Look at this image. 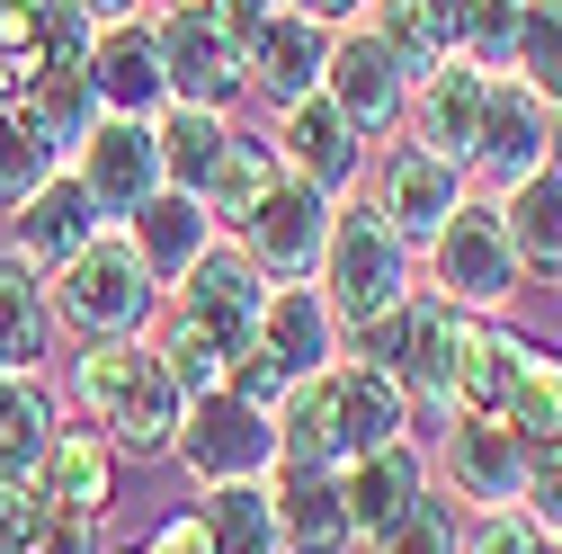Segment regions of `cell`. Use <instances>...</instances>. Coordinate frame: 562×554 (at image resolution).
Masks as SVG:
<instances>
[{"mask_svg": "<svg viewBox=\"0 0 562 554\" xmlns=\"http://www.w3.org/2000/svg\"><path fill=\"white\" fill-rule=\"evenodd\" d=\"M72 402L125 465L134 456H170V439L188 421V394L153 358V340H81L72 350Z\"/></svg>", "mask_w": 562, "mask_h": 554, "instance_id": "1", "label": "cell"}, {"mask_svg": "<svg viewBox=\"0 0 562 554\" xmlns=\"http://www.w3.org/2000/svg\"><path fill=\"white\" fill-rule=\"evenodd\" d=\"M45 296H54V331H72V340H144V322L161 313V277L125 242V224H99L45 277Z\"/></svg>", "mask_w": 562, "mask_h": 554, "instance_id": "2", "label": "cell"}, {"mask_svg": "<svg viewBox=\"0 0 562 554\" xmlns=\"http://www.w3.org/2000/svg\"><path fill=\"white\" fill-rule=\"evenodd\" d=\"M429 296L456 304V313H491V322H501V313L527 296L518 242H509L501 197H491V188H464V206L429 233Z\"/></svg>", "mask_w": 562, "mask_h": 554, "instance_id": "3", "label": "cell"}, {"mask_svg": "<svg viewBox=\"0 0 562 554\" xmlns=\"http://www.w3.org/2000/svg\"><path fill=\"white\" fill-rule=\"evenodd\" d=\"M313 287L330 296L339 331H358L375 313H393L419 277H411V242L375 215V197H339V215H330V251H322V277Z\"/></svg>", "mask_w": 562, "mask_h": 554, "instance_id": "4", "label": "cell"}, {"mask_svg": "<svg viewBox=\"0 0 562 554\" xmlns=\"http://www.w3.org/2000/svg\"><path fill=\"white\" fill-rule=\"evenodd\" d=\"M170 456H179V474L196 483V492H215V483H259V474H277V421L250 411L233 385L188 394V421H179Z\"/></svg>", "mask_w": 562, "mask_h": 554, "instance_id": "5", "label": "cell"}, {"mask_svg": "<svg viewBox=\"0 0 562 554\" xmlns=\"http://www.w3.org/2000/svg\"><path fill=\"white\" fill-rule=\"evenodd\" d=\"M330 215H339V197H322V188H313V179H295V170H277V188H268L250 215L233 224V242L259 259L268 287H295V277H322Z\"/></svg>", "mask_w": 562, "mask_h": 554, "instance_id": "6", "label": "cell"}, {"mask_svg": "<svg viewBox=\"0 0 562 554\" xmlns=\"http://www.w3.org/2000/svg\"><path fill=\"white\" fill-rule=\"evenodd\" d=\"M144 19H153V36H161V81H170V99L233 117V99H241V36L215 19V0H179V10H144Z\"/></svg>", "mask_w": 562, "mask_h": 554, "instance_id": "7", "label": "cell"}, {"mask_svg": "<svg viewBox=\"0 0 562 554\" xmlns=\"http://www.w3.org/2000/svg\"><path fill=\"white\" fill-rule=\"evenodd\" d=\"M322 90H330V108L367 134V144H384V134H402V117H411V73L393 63V45L367 27V19H348L339 36H330V63H322Z\"/></svg>", "mask_w": 562, "mask_h": 554, "instance_id": "8", "label": "cell"}, {"mask_svg": "<svg viewBox=\"0 0 562 554\" xmlns=\"http://www.w3.org/2000/svg\"><path fill=\"white\" fill-rule=\"evenodd\" d=\"M63 170L90 188V206H99L108 224H125L134 206L161 188V134H153V117H99L81 144H72Z\"/></svg>", "mask_w": 562, "mask_h": 554, "instance_id": "9", "label": "cell"}, {"mask_svg": "<svg viewBox=\"0 0 562 554\" xmlns=\"http://www.w3.org/2000/svg\"><path fill=\"white\" fill-rule=\"evenodd\" d=\"M268 144H277V162H286L295 179H313L322 197H348V188L367 179V153H375L367 134L330 108V90L286 99V108H277V125H268Z\"/></svg>", "mask_w": 562, "mask_h": 554, "instance_id": "10", "label": "cell"}, {"mask_svg": "<svg viewBox=\"0 0 562 554\" xmlns=\"http://www.w3.org/2000/svg\"><path fill=\"white\" fill-rule=\"evenodd\" d=\"M464 170L456 162H438L429 144H411V134H384V162H375V215L411 242V251H429V233L464 206Z\"/></svg>", "mask_w": 562, "mask_h": 554, "instance_id": "11", "label": "cell"}, {"mask_svg": "<svg viewBox=\"0 0 562 554\" xmlns=\"http://www.w3.org/2000/svg\"><path fill=\"white\" fill-rule=\"evenodd\" d=\"M447 456V492L464 510H518V483H527V439L501 421V411H456L438 430Z\"/></svg>", "mask_w": 562, "mask_h": 554, "instance_id": "12", "label": "cell"}, {"mask_svg": "<svg viewBox=\"0 0 562 554\" xmlns=\"http://www.w3.org/2000/svg\"><path fill=\"white\" fill-rule=\"evenodd\" d=\"M482 99H491V73H482L473 54H447L438 73L411 81V117H402V134H411V144H429L438 162H456V170L473 179V153H482Z\"/></svg>", "mask_w": 562, "mask_h": 554, "instance_id": "13", "label": "cell"}, {"mask_svg": "<svg viewBox=\"0 0 562 554\" xmlns=\"http://www.w3.org/2000/svg\"><path fill=\"white\" fill-rule=\"evenodd\" d=\"M170 296L205 322V340H215L224 358H241L250 340H259V313H268V277H259V259H250L241 242H215V251H205Z\"/></svg>", "mask_w": 562, "mask_h": 554, "instance_id": "14", "label": "cell"}, {"mask_svg": "<svg viewBox=\"0 0 562 554\" xmlns=\"http://www.w3.org/2000/svg\"><path fill=\"white\" fill-rule=\"evenodd\" d=\"M553 117H562V108H553V99H544L536 81H518V73H491L473 179H482V188H509V179L544 170V153H553Z\"/></svg>", "mask_w": 562, "mask_h": 554, "instance_id": "15", "label": "cell"}, {"mask_svg": "<svg viewBox=\"0 0 562 554\" xmlns=\"http://www.w3.org/2000/svg\"><path fill=\"white\" fill-rule=\"evenodd\" d=\"M339 492H348V528H358V545H375L384 528H402L419 501H429V456H419V439H384V447L339 465Z\"/></svg>", "mask_w": 562, "mask_h": 554, "instance_id": "16", "label": "cell"}, {"mask_svg": "<svg viewBox=\"0 0 562 554\" xmlns=\"http://www.w3.org/2000/svg\"><path fill=\"white\" fill-rule=\"evenodd\" d=\"M330 36H339V27L304 19V10H268V19H259V36L241 45V90H259L268 108H286V99L322 90V63H330Z\"/></svg>", "mask_w": 562, "mask_h": 554, "instance_id": "17", "label": "cell"}, {"mask_svg": "<svg viewBox=\"0 0 562 554\" xmlns=\"http://www.w3.org/2000/svg\"><path fill=\"white\" fill-rule=\"evenodd\" d=\"M99 224H108V215L90 206V188H81L72 170H54L45 188H27V197L10 206V242H0V251H19L36 277H54V268L72 259V251H81Z\"/></svg>", "mask_w": 562, "mask_h": 554, "instance_id": "18", "label": "cell"}, {"mask_svg": "<svg viewBox=\"0 0 562 554\" xmlns=\"http://www.w3.org/2000/svg\"><path fill=\"white\" fill-rule=\"evenodd\" d=\"M90 81H99V108L108 117H161L170 108V81H161V36L153 19H108L90 36Z\"/></svg>", "mask_w": 562, "mask_h": 554, "instance_id": "19", "label": "cell"}, {"mask_svg": "<svg viewBox=\"0 0 562 554\" xmlns=\"http://www.w3.org/2000/svg\"><path fill=\"white\" fill-rule=\"evenodd\" d=\"M268 501H277V554H348V545H358L339 465H277L268 474Z\"/></svg>", "mask_w": 562, "mask_h": 554, "instance_id": "20", "label": "cell"}, {"mask_svg": "<svg viewBox=\"0 0 562 554\" xmlns=\"http://www.w3.org/2000/svg\"><path fill=\"white\" fill-rule=\"evenodd\" d=\"M125 242L144 251V268L161 277V296H170L179 277H188L205 251H215V242H224V224L205 215V197H188V188H153V197L125 215Z\"/></svg>", "mask_w": 562, "mask_h": 554, "instance_id": "21", "label": "cell"}, {"mask_svg": "<svg viewBox=\"0 0 562 554\" xmlns=\"http://www.w3.org/2000/svg\"><path fill=\"white\" fill-rule=\"evenodd\" d=\"M116 474H125V456H116L90 421H63L54 447L36 456V483H45V501H54L63 519H108V510H116Z\"/></svg>", "mask_w": 562, "mask_h": 554, "instance_id": "22", "label": "cell"}, {"mask_svg": "<svg viewBox=\"0 0 562 554\" xmlns=\"http://www.w3.org/2000/svg\"><path fill=\"white\" fill-rule=\"evenodd\" d=\"M367 27L393 45V63L419 81V73H438L447 54H464L473 0H367Z\"/></svg>", "mask_w": 562, "mask_h": 554, "instance_id": "23", "label": "cell"}, {"mask_svg": "<svg viewBox=\"0 0 562 554\" xmlns=\"http://www.w3.org/2000/svg\"><path fill=\"white\" fill-rule=\"evenodd\" d=\"M330 394H339V465L367 456V447H384V439H411V394L375 358H339L330 367Z\"/></svg>", "mask_w": 562, "mask_h": 554, "instance_id": "24", "label": "cell"}, {"mask_svg": "<svg viewBox=\"0 0 562 554\" xmlns=\"http://www.w3.org/2000/svg\"><path fill=\"white\" fill-rule=\"evenodd\" d=\"M259 350H268V358H286L295 376H313V367L339 358V313H330V296L313 287V277H295V287H268Z\"/></svg>", "mask_w": 562, "mask_h": 554, "instance_id": "25", "label": "cell"}, {"mask_svg": "<svg viewBox=\"0 0 562 554\" xmlns=\"http://www.w3.org/2000/svg\"><path fill=\"white\" fill-rule=\"evenodd\" d=\"M491 197H501V224L518 242V268L536 277V287H553V277H562V179L553 170H527V179L491 188Z\"/></svg>", "mask_w": 562, "mask_h": 554, "instance_id": "26", "label": "cell"}, {"mask_svg": "<svg viewBox=\"0 0 562 554\" xmlns=\"http://www.w3.org/2000/svg\"><path fill=\"white\" fill-rule=\"evenodd\" d=\"M153 134H161V188H188V197L215 188L224 144H233V117H224V108H188V99H170V108L153 117Z\"/></svg>", "mask_w": 562, "mask_h": 554, "instance_id": "27", "label": "cell"}, {"mask_svg": "<svg viewBox=\"0 0 562 554\" xmlns=\"http://www.w3.org/2000/svg\"><path fill=\"white\" fill-rule=\"evenodd\" d=\"M54 430H63V394L36 367H0V474H36Z\"/></svg>", "mask_w": 562, "mask_h": 554, "instance_id": "28", "label": "cell"}, {"mask_svg": "<svg viewBox=\"0 0 562 554\" xmlns=\"http://www.w3.org/2000/svg\"><path fill=\"white\" fill-rule=\"evenodd\" d=\"M45 358H54V296L19 251H0V367L45 376Z\"/></svg>", "mask_w": 562, "mask_h": 554, "instance_id": "29", "label": "cell"}, {"mask_svg": "<svg viewBox=\"0 0 562 554\" xmlns=\"http://www.w3.org/2000/svg\"><path fill=\"white\" fill-rule=\"evenodd\" d=\"M501 421H509L527 447L562 439V350H553V340H518V350H509V394H501Z\"/></svg>", "mask_w": 562, "mask_h": 554, "instance_id": "30", "label": "cell"}, {"mask_svg": "<svg viewBox=\"0 0 562 554\" xmlns=\"http://www.w3.org/2000/svg\"><path fill=\"white\" fill-rule=\"evenodd\" d=\"M19 108L45 125V144H54L63 162H72V144L108 117V108H99V81H90V63H45V73L27 81V99H19Z\"/></svg>", "mask_w": 562, "mask_h": 554, "instance_id": "31", "label": "cell"}, {"mask_svg": "<svg viewBox=\"0 0 562 554\" xmlns=\"http://www.w3.org/2000/svg\"><path fill=\"white\" fill-rule=\"evenodd\" d=\"M144 340H153V358L170 367V385H179V394H215V385L233 376V358L215 350V340H205V322H196L179 296H161V313L144 322Z\"/></svg>", "mask_w": 562, "mask_h": 554, "instance_id": "32", "label": "cell"}, {"mask_svg": "<svg viewBox=\"0 0 562 554\" xmlns=\"http://www.w3.org/2000/svg\"><path fill=\"white\" fill-rule=\"evenodd\" d=\"M205 536L215 554H277V501H268V474L259 483H215V492L196 501Z\"/></svg>", "mask_w": 562, "mask_h": 554, "instance_id": "33", "label": "cell"}, {"mask_svg": "<svg viewBox=\"0 0 562 554\" xmlns=\"http://www.w3.org/2000/svg\"><path fill=\"white\" fill-rule=\"evenodd\" d=\"M277 170H286V162H277V144H268V134H241L233 125V144H224V170H215V188H205V215H215L224 233L250 215V206L277 188Z\"/></svg>", "mask_w": 562, "mask_h": 554, "instance_id": "34", "label": "cell"}, {"mask_svg": "<svg viewBox=\"0 0 562 554\" xmlns=\"http://www.w3.org/2000/svg\"><path fill=\"white\" fill-rule=\"evenodd\" d=\"M63 170V153L45 144V125L19 108V99H0V206H19L27 188H45Z\"/></svg>", "mask_w": 562, "mask_h": 554, "instance_id": "35", "label": "cell"}, {"mask_svg": "<svg viewBox=\"0 0 562 554\" xmlns=\"http://www.w3.org/2000/svg\"><path fill=\"white\" fill-rule=\"evenodd\" d=\"M509 73L536 81L562 108V0H518V45H509Z\"/></svg>", "mask_w": 562, "mask_h": 554, "instance_id": "36", "label": "cell"}, {"mask_svg": "<svg viewBox=\"0 0 562 554\" xmlns=\"http://www.w3.org/2000/svg\"><path fill=\"white\" fill-rule=\"evenodd\" d=\"M45 10L54 0H0V99H27L45 73Z\"/></svg>", "mask_w": 562, "mask_h": 554, "instance_id": "37", "label": "cell"}, {"mask_svg": "<svg viewBox=\"0 0 562 554\" xmlns=\"http://www.w3.org/2000/svg\"><path fill=\"white\" fill-rule=\"evenodd\" d=\"M367 554H464V501H438V492H429L402 528H384Z\"/></svg>", "mask_w": 562, "mask_h": 554, "instance_id": "38", "label": "cell"}, {"mask_svg": "<svg viewBox=\"0 0 562 554\" xmlns=\"http://www.w3.org/2000/svg\"><path fill=\"white\" fill-rule=\"evenodd\" d=\"M54 519H63V510L45 501V483H36V474H0V545H19V554H27Z\"/></svg>", "mask_w": 562, "mask_h": 554, "instance_id": "39", "label": "cell"}, {"mask_svg": "<svg viewBox=\"0 0 562 554\" xmlns=\"http://www.w3.org/2000/svg\"><path fill=\"white\" fill-rule=\"evenodd\" d=\"M464 554H544V528L527 510H464Z\"/></svg>", "mask_w": 562, "mask_h": 554, "instance_id": "40", "label": "cell"}, {"mask_svg": "<svg viewBox=\"0 0 562 554\" xmlns=\"http://www.w3.org/2000/svg\"><path fill=\"white\" fill-rule=\"evenodd\" d=\"M518 510L544 528V536H562V439H544V447H527V483H518Z\"/></svg>", "mask_w": 562, "mask_h": 554, "instance_id": "41", "label": "cell"}, {"mask_svg": "<svg viewBox=\"0 0 562 554\" xmlns=\"http://www.w3.org/2000/svg\"><path fill=\"white\" fill-rule=\"evenodd\" d=\"M224 385H233V394H241L250 411H268V421H277V402L295 394V367H286V358H268L259 340H250V350L233 358V376H224Z\"/></svg>", "mask_w": 562, "mask_h": 554, "instance_id": "42", "label": "cell"}, {"mask_svg": "<svg viewBox=\"0 0 562 554\" xmlns=\"http://www.w3.org/2000/svg\"><path fill=\"white\" fill-rule=\"evenodd\" d=\"M27 554H116V545H108V528H99V519H54Z\"/></svg>", "mask_w": 562, "mask_h": 554, "instance_id": "43", "label": "cell"}, {"mask_svg": "<svg viewBox=\"0 0 562 554\" xmlns=\"http://www.w3.org/2000/svg\"><path fill=\"white\" fill-rule=\"evenodd\" d=\"M153 554H215V536H205V519H196V510H179V519H161V528H153Z\"/></svg>", "mask_w": 562, "mask_h": 554, "instance_id": "44", "label": "cell"}, {"mask_svg": "<svg viewBox=\"0 0 562 554\" xmlns=\"http://www.w3.org/2000/svg\"><path fill=\"white\" fill-rule=\"evenodd\" d=\"M277 10H304L322 27H348V19H367V0H277Z\"/></svg>", "mask_w": 562, "mask_h": 554, "instance_id": "45", "label": "cell"}, {"mask_svg": "<svg viewBox=\"0 0 562 554\" xmlns=\"http://www.w3.org/2000/svg\"><path fill=\"white\" fill-rule=\"evenodd\" d=\"M72 10H90V19L108 27V19H134V10H144V0H72Z\"/></svg>", "mask_w": 562, "mask_h": 554, "instance_id": "46", "label": "cell"}, {"mask_svg": "<svg viewBox=\"0 0 562 554\" xmlns=\"http://www.w3.org/2000/svg\"><path fill=\"white\" fill-rule=\"evenodd\" d=\"M544 170H553V179H562V117H553V153H544Z\"/></svg>", "mask_w": 562, "mask_h": 554, "instance_id": "47", "label": "cell"}, {"mask_svg": "<svg viewBox=\"0 0 562 554\" xmlns=\"http://www.w3.org/2000/svg\"><path fill=\"white\" fill-rule=\"evenodd\" d=\"M144 10H179V0H144Z\"/></svg>", "mask_w": 562, "mask_h": 554, "instance_id": "48", "label": "cell"}, {"mask_svg": "<svg viewBox=\"0 0 562 554\" xmlns=\"http://www.w3.org/2000/svg\"><path fill=\"white\" fill-rule=\"evenodd\" d=\"M544 554H562V536H544Z\"/></svg>", "mask_w": 562, "mask_h": 554, "instance_id": "49", "label": "cell"}, {"mask_svg": "<svg viewBox=\"0 0 562 554\" xmlns=\"http://www.w3.org/2000/svg\"><path fill=\"white\" fill-rule=\"evenodd\" d=\"M125 554H153V545H125Z\"/></svg>", "mask_w": 562, "mask_h": 554, "instance_id": "50", "label": "cell"}, {"mask_svg": "<svg viewBox=\"0 0 562 554\" xmlns=\"http://www.w3.org/2000/svg\"><path fill=\"white\" fill-rule=\"evenodd\" d=\"M0 554H19V545H0Z\"/></svg>", "mask_w": 562, "mask_h": 554, "instance_id": "51", "label": "cell"}, {"mask_svg": "<svg viewBox=\"0 0 562 554\" xmlns=\"http://www.w3.org/2000/svg\"><path fill=\"white\" fill-rule=\"evenodd\" d=\"M509 10H518V0H509Z\"/></svg>", "mask_w": 562, "mask_h": 554, "instance_id": "52", "label": "cell"}, {"mask_svg": "<svg viewBox=\"0 0 562 554\" xmlns=\"http://www.w3.org/2000/svg\"><path fill=\"white\" fill-rule=\"evenodd\" d=\"M553 287H562V277H553Z\"/></svg>", "mask_w": 562, "mask_h": 554, "instance_id": "53", "label": "cell"}]
</instances>
